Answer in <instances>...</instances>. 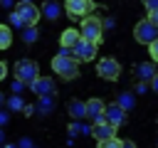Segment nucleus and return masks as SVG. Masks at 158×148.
<instances>
[{"mask_svg": "<svg viewBox=\"0 0 158 148\" xmlns=\"http://www.w3.org/2000/svg\"><path fill=\"white\" fill-rule=\"evenodd\" d=\"M148 54H151V62H156V64H158V37L148 44Z\"/></svg>", "mask_w": 158, "mask_h": 148, "instance_id": "23", "label": "nucleus"}, {"mask_svg": "<svg viewBox=\"0 0 158 148\" xmlns=\"http://www.w3.org/2000/svg\"><path fill=\"white\" fill-rule=\"evenodd\" d=\"M116 101H118V104H121L126 111H131V109L136 106V99H133V94H131V91H126V94H118V99H116Z\"/></svg>", "mask_w": 158, "mask_h": 148, "instance_id": "19", "label": "nucleus"}, {"mask_svg": "<svg viewBox=\"0 0 158 148\" xmlns=\"http://www.w3.org/2000/svg\"><path fill=\"white\" fill-rule=\"evenodd\" d=\"M96 74H99L101 79H106V81H116V79L121 76V64H118V59H114V57H101L99 64H96Z\"/></svg>", "mask_w": 158, "mask_h": 148, "instance_id": "5", "label": "nucleus"}, {"mask_svg": "<svg viewBox=\"0 0 158 148\" xmlns=\"http://www.w3.org/2000/svg\"><path fill=\"white\" fill-rule=\"evenodd\" d=\"M10 22H12L15 27H22V22H20V17H17L15 12H10Z\"/></svg>", "mask_w": 158, "mask_h": 148, "instance_id": "28", "label": "nucleus"}, {"mask_svg": "<svg viewBox=\"0 0 158 148\" xmlns=\"http://www.w3.org/2000/svg\"><path fill=\"white\" fill-rule=\"evenodd\" d=\"M91 136H94L96 141H106V138L116 136V126H111L109 121H99V123L91 126Z\"/></svg>", "mask_w": 158, "mask_h": 148, "instance_id": "12", "label": "nucleus"}, {"mask_svg": "<svg viewBox=\"0 0 158 148\" xmlns=\"http://www.w3.org/2000/svg\"><path fill=\"white\" fill-rule=\"evenodd\" d=\"M20 2H32V0H20Z\"/></svg>", "mask_w": 158, "mask_h": 148, "instance_id": "35", "label": "nucleus"}, {"mask_svg": "<svg viewBox=\"0 0 158 148\" xmlns=\"http://www.w3.org/2000/svg\"><path fill=\"white\" fill-rule=\"evenodd\" d=\"M104 113H106V104H104L101 99L94 96V99L86 101V118H91L94 123H99V121H106Z\"/></svg>", "mask_w": 158, "mask_h": 148, "instance_id": "11", "label": "nucleus"}, {"mask_svg": "<svg viewBox=\"0 0 158 148\" xmlns=\"http://www.w3.org/2000/svg\"><path fill=\"white\" fill-rule=\"evenodd\" d=\"M22 86H25V84H22L20 79H15V84H12V91H15V94H20V91H22Z\"/></svg>", "mask_w": 158, "mask_h": 148, "instance_id": "29", "label": "nucleus"}, {"mask_svg": "<svg viewBox=\"0 0 158 148\" xmlns=\"http://www.w3.org/2000/svg\"><path fill=\"white\" fill-rule=\"evenodd\" d=\"M5 148H15V146H5Z\"/></svg>", "mask_w": 158, "mask_h": 148, "instance_id": "37", "label": "nucleus"}, {"mask_svg": "<svg viewBox=\"0 0 158 148\" xmlns=\"http://www.w3.org/2000/svg\"><path fill=\"white\" fill-rule=\"evenodd\" d=\"M99 143V148H121V141L116 138V136H111V138H106V141H96Z\"/></svg>", "mask_w": 158, "mask_h": 148, "instance_id": "22", "label": "nucleus"}, {"mask_svg": "<svg viewBox=\"0 0 158 148\" xmlns=\"http://www.w3.org/2000/svg\"><path fill=\"white\" fill-rule=\"evenodd\" d=\"M30 91H35L37 96H52L54 94V79L52 76H35L30 81Z\"/></svg>", "mask_w": 158, "mask_h": 148, "instance_id": "9", "label": "nucleus"}, {"mask_svg": "<svg viewBox=\"0 0 158 148\" xmlns=\"http://www.w3.org/2000/svg\"><path fill=\"white\" fill-rule=\"evenodd\" d=\"M121 148H136L133 141H121Z\"/></svg>", "mask_w": 158, "mask_h": 148, "instance_id": "32", "label": "nucleus"}, {"mask_svg": "<svg viewBox=\"0 0 158 148\" xmlns=\"http://www.w3.org/2000/svg\"><path fill=\"white\" fill-rule=\"evenodd\" d=\"M148 20H151L153 25H158V10H151V12H148Z\"/></svg>", "mask_w": 158, "mask_h": 148, "instance_id": "30", "label": "nucleus"}, {"mask_svg": "<svg viewBox=\"0 0 158 148\" xmlns=\"http://www.w3.org/2000/svg\"><path fill=\"white\" fill-rule=\"evenodd\" d=\"M148 84H151V89H153V91H158V72L153 74V79H151Z\"/></svg>", "mask_w": 158, "mask_h": 148, "instance_id": "31", "label": "nucleus"}, {"mask_svg": "<svg viewBox=\"0 0 158 148\" xmlns=\"http://www.w3.org/2000/svg\"><path fill=\"white\" fill-rule=\"evenodd\" d=\"M52 109H54V94L52 96H40V101H37V106H35V111H40V113H52Z\"/></svg>", "mask_w": 158, "mask_h": 148, "instance_id": "17", "label": "nucleus"}, {"mask_svg": "<svg viewBox=\"0 0 158 148\" xmlns=\"http://www.w3.org/2000/svg\"><path fill=\"white\" fill-rule=\"evenodd\" d=\"M79 39H81V35H79L77 27H67V30L59 35V44H62V47H69V49H72Z\"/></svg>", "mask_w": 158, "mask_h": 148, "instance_id": "14", "label": "nucleus"}, {"mask_svg": "<svg viewBox=\"0 0 158 148\" xmlns=\"http://www.w3.org/2000/svg\"><path fill=\"white\" fill-rule=\"evenodd\" d=\"M69 133L72 136H86V133H91V128L84 126V123H79V121H72L69 123Z\"/></svg>", "mask_w": 158, "mask_h": 148, "instance_id": "20", "label": "nucleus"}, {"mask_svg": "<svg viewBox=\"0 0 158 148\" xmlns=\"http://www.w3.org/2000/svg\"><path fill=\"white\" fill-rule=\"evenodd\" d=\"M2 138H5V136H2V131H0V141H2Z\"/></svg>", "mask_w": 158, "mask_h": 148, "instance_id": "36", "label": "nucleus"}, {"mask_svg": "<svg viewBox=\"0 0 158 148\" xmlns=\"http://www.w3.org/2000/svg\"><path fill=\"white\" fill-rule=\"evenodd\" d=\"M153 74H156V62H141V64H136V76L141 81H151Z\"/></svg>", "mask_w": 158, "mask_h": 148, "instance_id": "15", "label": "nucleus"}, {"mask_svg": "<svg viewBox=\"0 0 158 148\" xmlns=\"http://www.w3.org/2000/svg\"><path fill=\"white\" fill-rule=\"evenodd\" d=\"M7 106L12 109V111H17V109H25V104H22V99H20V94H15L10 101H7Z\"/></svg>", "mask_w": 158, "mask_h": 148, "instance_id": "24", "label": "nucleus"}, {"mask_svg": "<svg viewBox=\"0 0 158 148\" xmlns=\"http://www.w3.org/2000/svg\"><path fill=\"white\" fill-rule=\"evenodd\" d=\"M2 104H5V96H2V94H0V106H2Z\"/></svg>", "mask_w": 158, "mask_h": 148, "instance_id": "34", "label": "nucleus"}, {"mask_svg": "<svg viewBox=\"0 0 158 148\" xmlns=\"http://www.w3.org/2000/svg\"><path fill=\"white\" fill-rule=\"evenodd\" d=\"M52 72H54L59 79L72 81V79L79 76V59H74V57H64V54H57V57L52 59Z\"/></svg>", "mask_w": 158, "mask_h": 148, "instance_id": "2", "label": "nucleus"}, {"mask_svg": "<svg viewBox=\"0 0 158 148\" xmlns=\"http://www.w3.org/2000/svg\"><path fill=\"white\" fill-rule=\"evenodd\" d=\"M35 76H40V67L35 59H17L15 62V79H20L22 84H30Z\"/></svg>", "mask_w": 158, "mask_h": 148, "instance_id": "4", "label": "nucleus"}, {"mask_svg": "<svg viewBox=\"0 0 158 148\" xmlns=\"http://www.w3.org/2000/svg\"><path fill=\"white\" fill-rule=\"evenodd\" d=\"M64 12L72 20L86 17V15L94 12V0H64Z\"/></svg>", "mask_w": 158, "mask_h": 148, "instance_id": "7", "label": "nucleus"}, {"mask_svg": "<svg viewBox=\"0 0 158 148\" xmlns=\"http://www.w3.org/2000/svg\"><path fill=\"white\" fill-rule=\"evenodd\" d=\"M126 113H128V111H126L118 101H114V104H109V106H106L104 118H106L111 126H116V128H118V126H123V123H126Z\"/></svg>", "mask_w": 158, "mask_h": 148, "instance_id": "10", "label": "nucleus"}, {"mask_svg": "<svg viewBox=\"0 0 158 148\" xmlns=\"http://www.w3.org/2000/svg\"><path fill=\"white\" fill-rule=\"evenodd\" d=\"M79 35H81L84 39L94 42V44H101V39H104V22H101V17H99V15H86V17H81Z\"/></svg>", "mask_w": 158, "mask_h": 148, "instance_id": "1", "label": "nucleus"}, {"mask_svg": "<svg viewBox=\"0 0 158 148\" xmlns=\"http://www.w3.org/2000/svg\"><path fill=\"white\" fill-rule=\"evenodd\" d=\"M96 47L99 44H94V42H89V39H79L74 47H72V54H74V59H79V62H91L94 57H96Z\"/></svg>", "mask_w": 158, "mask_h": 148, "instance_id": "8", "label": "nucleus"}, {"mask_svg": "<svg viewBox=\"0 0 158 148\" xmlns=\"http://www.w3.org/2000/svg\"><path fill=\"white\" fill-rule=\"evenodd\" d=\"M7 121H10V113H7V111H2V109H0V126H5V123H7Z\"/></svg>", "mask_w": 158, "mask_h": 148, "instance_id": "26", "label": "nucleus"}, {"mask_svg": "<svg viewBox=\"0 0 158 148\" xmlns=\"http://www.w3.org/2000/svg\"><path fill=\"white\" fill-rule=\"evenodd\" d=\"M133 37H136L138 44H151L158 37V25H153L148 17L146 20H138L136 27H133Z\"/></svg>", "mask_w": 158, "mask_h": 148, "instance_id": "3", "label": "nucleus"}, {"mask_svg": "<svg viewBox=\"0 0 158 148\" xmlns=\"http://www.w3.org/2000/svg\"><path fill=\"white\" fill-rule=\"evenodd\" d=\"M12 12L20 17L22 27H27V25H35V22L40 20V15H42V10H40L37 5H32V2H17V5L12 7Z\"/></svg>", "mask_w": 158, "mask_h": 148, "instance_id": "6", "label": "nucleus"}, {"mask_svg": "<svg viewBox=\"0 0 158 148\" xmlns=\"http://www.w3.org/2000/svg\"><path fill=\"white\" fill-rule=\"evenodd\" d=\"M0 2H2L5 7H10V5H12V0H0Z\"/></svg>", "mask_w": 158, "mask_h": 148, "instance_id": "33", "label": "nucleus"}, {"mask_svg": "<svg viewBox=\"0 0 158 148\" xmlns=\"http://www.w3.org/2000/svg\"><path fill=\"white\" fill-rule=\"evenodd\" d=\"M67 113H69L74 121L84 118V116H86V101H79V99H69V101H67Z\"/></svg>", "mask_w": 158, "mask_h": 148, "instance_id": "13", "label": "nucleus"}, {"mask_svg": "<svg viewBox=\"0 0 158 148\" xmlns=\"http://www.w3.org/2000/svg\"><path fill=\"white\" fill-rule=\"evenodd\" d=\"M143 7L151 12V10H158V0H143Z\"/></svg>", "mask_w": 158, "mask_h": 148, "instance_id": "25", "label": "nucleus"}, {"mask_svg": "<svg viewBox=\"0 0 158 148\" xmlns=\"http://www.w3.org/2000/svg\"><path fill=\"white\" fill-rule=\"evenodd\" d=\"M37 37H40V32L35 30V25H27V27L22 30V39H25L27 44H32V42L37 39Z\"/></svg>", "mask_w": 158, "mask_h": 148, "instance_id": "21", "label": "nucleus"}, {"mask_svg": "<svg viewBox=\"0 0 158 148\" xmlns=\"http://www.w3.org/2000/svg\"><path fill=\"white\" fill-rule=\"evenodd\" d=\"M12 44V30L10 25H0V49H7Z\"/></svg>", "mask_w": 158, "mask_h": 148, "instance_id": "18", "label": "nucleus"}, {"mask_svg": "<svg viewBox=\"0 0 158 148\" xmlns=\"http://www.w3.org/2000/svg\"><path fill=\"white\" fill-rule=\"evenodd\" d=\"M5 76H7V64H5L2 59H0V81H2Z\"/></svg>", "mask_w": 158, "mask_h": 148, "instance_id": "27", "label": "nucleus"}, {"mask_svg": "<svg viewBox=\"0 0 158 148\" xmlns=\"http://www.w3.org/2000/svg\"><path fill=\"white\" fill-rule=\"evenodd\" d=\"M40 10H42V15H44L47 20H57V17H59V2H57V0H44Z\"/></svg>", "mask_w": 158, "mask_h": 148, "instance_id": "16", "label": "nucleus"}]
</instances>
